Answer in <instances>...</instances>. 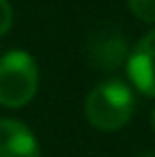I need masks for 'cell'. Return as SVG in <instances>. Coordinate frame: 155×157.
<instances>
[{
  "label": "cell",
  "instance_id": "6da1fadb",
  "mask_svg": "<svg viewBox=\"0 0 155 157\" xmlns=\"http://www.w3.org/2000/svg\"><path fill=\"white\" fill-rule=\"evenodd\" d=\"M132 109H135V96L130 86L123 84L121 80L100 82L89 91L84 100V116L100 132L121 130L130 121Z\"/></svg>",
  "mask_w": 155,
  "mask_h": 157
},
{
  "label": "cell",
  "instance_id": "7a4b0ae2",
  "mask_svg": "<svg viewBox=\"0 0 155 157\" xmlns=\"http://www.w3.org/2000/svg\"><path fill=\"white\" fill-rule=\"evenodd\" d=\"M39 86V68L30 52L9 50L0 57V105L7 109L25 107Z\"/></svg>",
  "mask_w": 155,
  "mask_h": 157
},
{
  "label": "cell",
  "instance_id": "3957f363",
  "mask_svg": "<svg viewBox=\"0 0 155 157\" xmlns=\"http://www.w3.org/2000/svg\"><path fill=\"white\" fill-rule=\"evenodd\" d=\"M126 68L135 89L155 98V28L135 43L128 55Z\"/></svg>",
  "mask_w": 155,
  "mask_h": 157
},
{
  "label": "cell",
  "instance_id": "277c9868",
  "mask_svg": "<svg viewBox=\"0 0 155 157\" xmlns=\"http://www.w3.org/2000/svg\"><path fill=\"white\" fill-rule=\"evenodd\" d=\"M128 43L116 28L98 30L89 41L87 57L89 64L100 71H116L121 64L128 62Z\"/></svg>",
  "mask_w": 155,
  "mask_h": 157
},
{
  "label": "cell",
  "instance_id": "5b68a950",
  "mask_svg": "<svg viewBox=\"0 0 155 157\" xmlns=\"http://www.w3.org/2000/svg\"><path fill=\"white\" fill-rule=\"evenodd\" d=\"M0 157H41L32 130L16 118H0Z\"/></svg>",
  "mask_w": 155,
  "mask_h": 157
},
{
  "label": "cell",
  "instance_id": "8992f818",
  "mask_svg": "<svg viewBox=\"0 0 155 157\" xmlns=\"http://www.w3.org/2000/svg\"><path fill=\"white\" fill-rule=\"evenodd\" d=\"M132 16L144 23H155V0H126Z\"/></svg>",
  "mask_w": 155,
  "mask_h": 157
},
{
  "label": "cell",
  "instance_id": "52a82bcc",
  "mask_svg": "<svg viewBox=\"0 0 155 157\" xmlns=\"http://www.w3.org/2000/svg\"><path fill=\"white\" fill-rule=\"evenodd\" d=\"M14 23V9L9 0H0V36H5Z\"/></svg>",
  "mask_w": 155,
  "mask_h": 157
},
{
  "label": "cell",
  "instance_id": "ba28073f",
  "mask_svg": "<svg viewBox=\"0 0 155 157\" xmlns=\"http://www.w3.org/2000/svg\"><path fill=\"white\" fill-rule=\"evenodd\" d=\"M151 123H153V130H155V109H153V114H151Z\"/></svg>",
  "mask_w": 155,
  "mask_h": 157
},
{
  "label": "cell",
  "instance_id": "9c48e42d",
  "mask_svg": "<svg viewBox=\"0 0 155 157\" xmlns=\"http://www.w3.org/2000/svg\"><path fill=\"white\" fill-rule=\"evenodd\" d=\"M141 157H155V153H146V155H141Z\"/></svg>",
  "mask_w": 155,
  "mask_h": 157
}]
</instances>
